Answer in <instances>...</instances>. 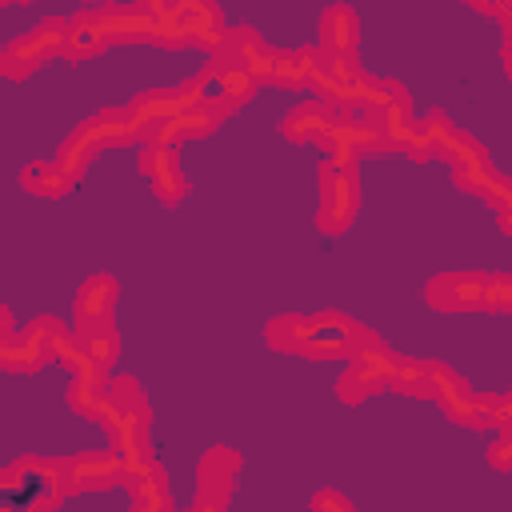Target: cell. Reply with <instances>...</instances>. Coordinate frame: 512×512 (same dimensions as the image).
<instances>
[{
	"mask_svg": "<svg viewBox=\"0 0 512 512\" xmlns=\"http://www.w3.org/2000/svg\"><path fill=\"white\" fill-rule=\"evenodd\" d=\"M484 308H512V276L484 280Z\"/></svg>",
	"mask_w": 512,
	"mask_h": 512,
	"instance_id": "cell-12",
	"label": "cell"
},
{
	"mask_svg": "<svg viewBox=\"0 0 512 512\" xmlns=\"http://www.w3.org/2000/svg\"><path fill=\"white\" fill-rule=\"evenodd\" d=\"M320 40H324V48H328V52H336V56H348V52L356 48V40H360L352 8H344V4H332V8L324 12V20H320Z\"/></svg>",
	"mask_w": 512,
	"mask_h": 512,
	"instance_id": "cell-7",
	"label": "cell"
},
{
	"mask_svg": "<svg viewBox=\"0 0 512 512\" xmlns=\"http://www.w3.org/2000/svg\"><path fill=\"white\" fill-rule=\"evenodd\" d=\"M104 28H100V16L92 12H80L76 20H68V36H64V56L68 60H84V56H96L104 48Z\"/></svg>",
	"mask_w": 512,
	"mask_h": 512,
	"instance_id": "cell-8",
	"label": "cell"
},
{
	"mask_svg": "<svg viewBox=\"0 0 512 512\" xmlns=\"http://www.w3.org/2000/svg\"><path fill=\"white\" fill-rule=\"evenodd\" d=\"M336 164L324 160L320 164V176H324V200H320V228L324 232H344L352 212H356V172L352 168H340L332 172Z\"/></svg>",
	"mask_w": 512,
	"mask_h": 512,
	"instance_id": "cell-1",
	"label": "cell"
},
{
	"mask_svg": "<svg viewBox=\"0 0 512 512\" xmlns=\"http://www.w3.org/2000/svg\"><path fill=\"white\" fill-rule=\"evenodd\" d=\"M140 168H144V176L152 180L156 196H164L168 204L184 196V176H180V164H176L172 144H156V140H152V144L140 152Z\"/></svg>",
	"mask_w": 512,
	"mask_h": 512,
	"instance_id": "cell-4",
	"label": "cell"
},
{
	"mask_svg": "<svg viewBox=\"0 0 512 512\" xmlns=\"http://www.w3.org/2000/svg\"><path fill=\"white\" fill-rule=\"evenodd\" d=\"M332 108L324 100H304L288 120H284V136L292 140H324L332 132Z\"/></svg>",
	"mask_w": 512,
	"mask_h": 512,
	"instance_id": "cell-6",
	"label": "cell"
},
{
	"mask_svg": "<svg viewBox=\"0 0 512 512\" xmlns=\"http://www.w3.org/2000/svg\"><path fill=\"white\" fill-rule=\"evenodd\" d=\"M392 384L408 396H428L432 392V364H416V360H396Z\"/></svg>",
	"mask_w": 512,
	"mask_h": 512,
	"instance_id": "cell-11",
	"label": "cell"
},
{
	"mask_svg": "<svg viewBox=\"0 0 512 512\" xmlns=\"http://www.w3.org/2000/svg\"><path fill=\"white\" fill-rule=\"evenodd\" d=\"M100 28L108 40H156L160 16L152 8H128V4H108L100 12Z\"/></svg>",
	"mask_w": 512,
	"mask_h": 512,
	"instance_id": "cell-3",
	"label": "cell"
},
{
	"mask_svg": "<svg viewBox=\"0 0 512 512\" xmlns=\"http://www.w3.org/2000/svg\"><path fill=\"white\" fill-rule=\"evenodd\" d=\"M84 352L96 360V368L116 360V332L108 328V320H88L84 324Z\"/></svg>",
	"mask_w": 512,
	"mask_h": 512,
	"instance_id": "cell-10",
	"label": "cell"
},
{
	"mask_svg": "<svg viewBox=\"0 0 512 512\" xmlns=\"http://www.w3.org/2000/svg\"><path fill=\"white\" fill-rule=\"evenodd\" d=\"M112 300H116V280H112V276H92V280L80 288V300H76L80 324H88V320H108Z\"/></svg>",
	"mask_w": 512,
	"mask_h": 512,
	"instance_id": "cell-9",
	"label": "cell"
},
{
	"mask_svg": "<svg viewBox=\"0 0 512 512\" xmlns=\"http://www.w3.org/2000/svg\"><path fill=\"white\" fill-rule=\"evenodd\" d=\"M484 280L488 276H472V272H448L436 276L428 284V304L440 312H464V308H480L484 304Z\"/></svg>",
	"mask_w": 512,
	"mask_h": 512,
	"instance_id": "cell-2",
	"label": "cell"
},
{
	"mask_svg": "<svg viewBox=\"0 0 512 512\" xmlns=\"http://www.w3.org/2000/svg\"><path fill=\"white\" fill-rule=\"evenodd\" d=\"M428 124V136H432V148H440L456 168H468V164H484V148L472 140V136H464L460 128H452L444 116H428L424 120Z\"/></svg>",
	"mask_w": 512,
	"mask_h": 512,
	"instance_id": "cell-5",
	"label": "cell"
}]
</instances>
